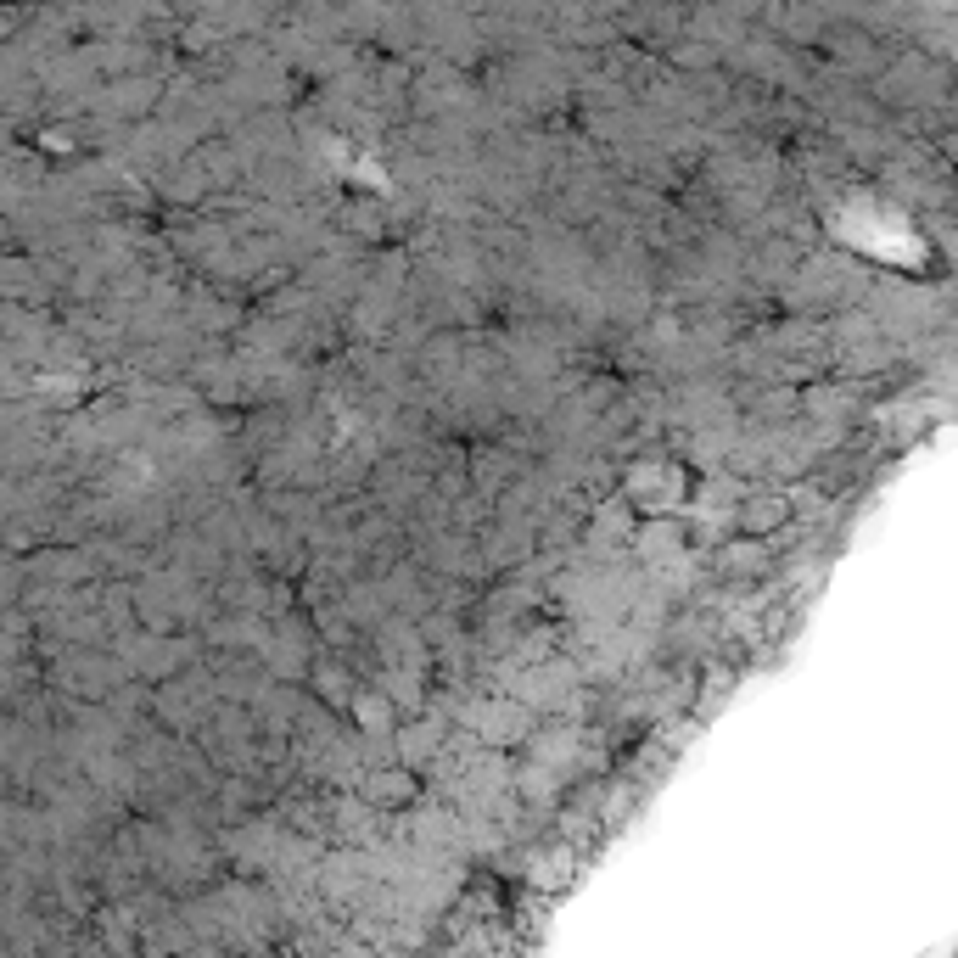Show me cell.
<instances>
[{
	"label": "cell",
	"instance_id": "obj_1",
	"mask_svg": "<svg viewBox=\"0 0 958 958\" xmlns=\"http://www.w3.org/2000/svg\"><path fill=\"white\" fill-rule=\"evenodd\" d=\"M572 690H578V673H572V662H550V667H527L522 678H516V701L527 706V712H550V706H566L572 701Z\"/></svg>",
	"mask_w": 958,
	"mask_h": 958
},
{
	"label": "cell",
	"instance_id": "obj_2",
	"mask_svg": "<svg viewBox=\"0 0 958 958\" xmlns=\"http://www.w3.org/2000/svg\"><path fill=\"white\" fill-rule=\"evenodd\" d=\"M471 723H477L488 740H522V734L533 729V712H527L522 701H482V706H471Z\"/></svg>",
	"mask_w": 958,
	"mask_h": 958
},
{
	"label": "cell",
	"instance_id": "obj_3",
	"mask_svg": "<svg viewBox=\"0 0 958 958\" xmlns=\"http://www.w3.org/2000/svg\"><path fill=\"white\" fill-rule=\"evenodd\" d=\"M634 555H639L645 566L673 561V555H678V527H667V522H645V527H639V538H634Z\"/></svg>",
	"mask_w": 958,
	"mask_h": 958
},
{
	"label": "cell",
	"instance_id": "obj_4",
	"mask_svg": "<svg viewBox=\"0 0 958 958\" xmlns=\"http://www.w3.org/2000/svg\"><path fill=\"white\" fill-rule=\"evenodd\" d=\"M628 527H634V516H628V499H617V505H606L600 516H594V544H617Z\"/></svg>",
	"mask_w": 958,
	"mask_h": 958
},
{
	"label": "cell",
	"instance_id": "obj_5",
	"mask_svg": "<svg viewBox=\"0 0 958 958\" xmlns=\"http://www.w3.org/2000/svg\"><path fill=\"white\" fill-rule=\"evenodd\" d=\"M437 734H443V723H409L404 734H398V751H404V762H415V757H426V751L437 746Z\"/></svg>",
	"mask_w": 958,
	"mask_h": 958
},
{
	"label": "cell",
	"instance_id": "obj_6",
	"mask_svg": "<svg viewBox=\"0 0 958 958\" xmlns=\"http://www.w3.org/2000/svg\"><path fill=\"white\" fill-rule=\"evenodd\" d=\"M353 712H359V723H365V734H387V718H393V701L376 690H365L359 701H353Z\"/></svg>",
	"mask_w": 958,
	"mask_h": 958
},
{
	"label": "cell",
	"instance_id": "obj_7",
	"mask_svg": "<svg viewBox=\"0 0 958 958\" xmlns=\"http://www.w3.org/2000/svg\"><path fill=\"white\" fill-rule=\"evenodd\" d=\"M740 522H746L751 533H762V527L779 522V505H746V516H740Z\"/></svg>",
	"mask_w": 958,
	"mask_h": 958
}]
</instances>
